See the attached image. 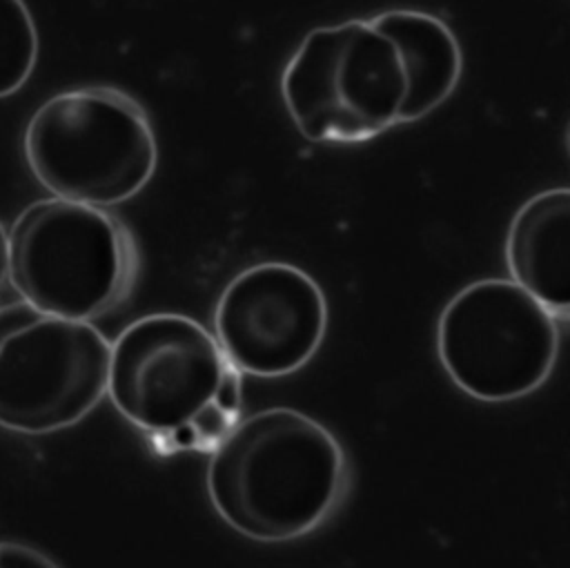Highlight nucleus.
<instances>
[{"mask_svg": "<svg viewBox=\"0 0 570 568\" xmlns=\"http://www.w3.org/2000/svg\"><path fill=\"white\" fill-rule=\"evenodd\" d=\"M345 486L343 445L294 408H267L238 421L207 463L212 506L256 541H289L316 530Z\"/></svg>", "mask_w": 570, "mask_h": 568, "instance_id": "obj_1", "label": "nucleus"}, {"mask_svg": "<svg viewBox=\"0 0 570 568\" xmlns=\"http://www.w3.org/2000/svg\"><path fill=\"white\" fill-rule=\"evenodd\" d=\"M107 394L158 445L214 450L240 421V372L183 314H147L111 343Z\"/></svg>", "mask_w": 570, "mask_h": 568, "instance_id": "obj_2", "label": "nucleus"}, {"mask_svg": "<svg viewBox=\"0 0 570 568\" xmlns=\"http://www.w3.org/2000/svg\"><path fill=\"white\" fill-rule=\"evenodd\" d=\"M508 278L554 319L570 321V187L530 196L505 236Z\"/></svg>", "mask_w": 570, "mask_h": 568, "instance_id": "obj_9", "label": "nucleus"}, {"mask_svg": "<svg viewBox=\"0 0 570 568\" xmlns=\"http://www.w3.org/2000/svg\"><path fill=\"white\" fill-rule=\"evenodd\" d=\"M38 60V31L24 0H0V98L22 89Z\"/></svg>", "mask_w": 570, "mask_h": 568, "instance_id": "obj_11", "label": "nucleus"}, {"mask_svg": "<svg viewBox=\"0 0 570 568\" xmlns=\"http://www.w3.org/2000/svg\"><path fill=\"white\" fill-rule=\"evenodd\" d=\"M24 158L56 198L111 207L149 183L158 145L136 98L114 87H80L36 109L24 129Z\"/></svg>", "mask_w": 570, "mask_h": 568, "instance_id": "obj_3", "label": "nucleus"}, {"mask_svg": "<svg viewBox=\"0 0 570 568\" xmlns=\"http://www.w3.org/2000/svg\"><path fill=\"white\" fill-rule=\"evenodd\" d=\"M405 71L370 18L307 31L281 76L283 105L309 143L354 145L399 125Z\"/></svg>", "mask_w": 570, "mask_h": 568, "instance_id": "obj_4", "label": "nucleus"}, {"mask_svg": "<svg viewBox=\"0 0 570 568\" xmlns=\"http://www.w3.org/2000/svg\"><path fill=\"white\" fill-rule=\"evenodd\" d=\"M327 332V298L301 267L265 261L238 272L214 307V336L240 374L298 372Z\"/></svg>", "mask_w": 570, "mask_h": 568, "instance_id": "obj_8", "label": "nucleus"}, {"mask_svg": "<svg viewBox=\"0 0 570 568\" xmlns=\"http://www.w3.org/2000/svg\"><path fill=\"white\" fill-rule=\"evenodd\" d=\"M109 354L87 321L24 301L0 307V425L45 434L78 423L107 394Z\"/></svg>", "mask_w": 570, "mask_h": 568, "instance_id": "obj_7", "label": "nucleus"}, {"mask_svg": "<svg viewBox=\"0 0 570 568\" xmlns=\"http://www.w3.org/2000/svg\"><path fill=\"white\" fill-rule=\"evenodd\" d=\"M9 278V232L0 223V285Z\"/></svg>", "mask_w": 570, "mask_h": 568, "instance_id": "obj_13", "label": "nucleus"}, {"mask_svg": "<svg viewBox=\"0 0 570 568\" xmlns=\"http://www.w3.org/2000/svg\"><path fill=\"white\" fill-rule=\"evenodd\" d=\"M134 272V241L105 207L53 196L9 229V283L45 314L89 323L127 294Z\"/></svg>", "mask_w": 570, "mask_h": 568, "instance_id": "obj_5", "label": "nucleus"}, {"mask_svg": "<svg viewBox=\"0 0 570 568\" xmlns=\"http://www.w3.org/2000/svg\"><path fill=\"white\" fill-rule=\"evenodd\" d=\"M0 568H58L47 555L40 550L24 546V543H13V541H2L0 543Z\"/></svg>", "mask_w": 570, "mask_h": 568, "instance_id": "obj_12", "label": "nucleus"}, {"mask_svg": "<svg viewBox=\"0 0 570 568\" xmlns=\"http://www.w3.org/2000/svg\"><path fill=\"white\" fill-rule=\"evenodd\" d=\"M557 354V319L512 278L468 283L436 321L439 363L476 401L532 394L552 374Z\"/></svg>", "mask_w": 570, "mask_h": 568, "instance_id": "obj_6", "label": "nucleus"}, {"mask_svg": "<svg viewBox=\"0 0 570 568\" xmlns=\"http://www.w3.org/2000/svg\"><path fill=\"white\" fill-rule=\"evenodd\" d=\"M387 36L405 71V102L399 125L425 118L456 89L463 56L454 31L434 13L419 9H387L370 18Z\"/></svg>", "mask_w": 570, "mask_h": 568, "instance_id": "obj_10", "label": "nucleus"}]
</instances>
